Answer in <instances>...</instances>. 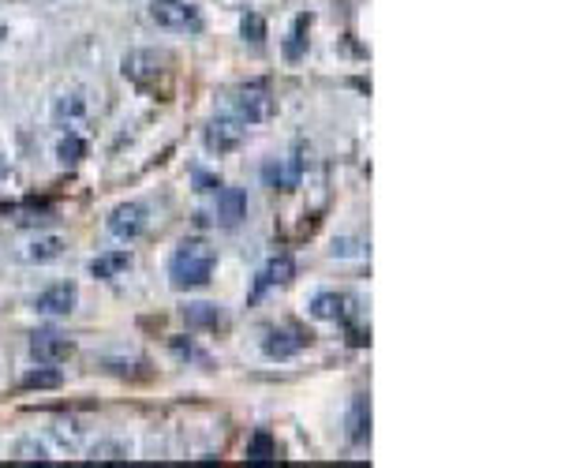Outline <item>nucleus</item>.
<instances>
[{
  "mask_svg": "<svg viewBox=\"0 0 561 468\" xmlns=\"http://www.w3.org/2000/svg\"><path fill=\"white\" fill-rule=\"evenodd\" d=\"M217 266V251L206 240H184L172 255H169V281L172 289L188 293V289H203L213 278Z\"/></svg>",
  "mask_w": 561,
  "mask_h": 468,
  "instance_id": "nucleus-1",
  "label": "nucleus"
},
{
  "mask_svg": "<svg viewBox=\"0 0 561 468\" xmlns=\"http://www.w3.org/2000/svg\"><path fill=\"white\" fill-rule=\"evenodd\" d=\"M277 113V101L266 86H240L228 94V117H236L240 124H262Z\"/></svg>",
  "mask_w": 561,
  "mask_h": 468,
  "instance_id": "nucleus-2",
  "label": "nucleus"
},
{
  "mask_svg": "<svg viewBox=\"0 0 561 468\" xmlns=\"http://www.w3.org/2000/svg\"><path fill=\"white\" fill-rule=\"evenodd\" d=\"M150 20L161 30H172V34L203 30V15H198V8L188 4V0H154V4H150Z\"/></svg>",
  "mask_w": 561,
  "mask_h": 468,
  "instance_id": "nucleus-3",
  "label": "nucleus"
},
{
  "mask_svg": "<svg viewBox=\"0 0 561 468\" xmlns=\"http://www.w3.org/2000/svg\"><path fill=\"white\" fill-rule=\"evenodd\" d=\"M147 225H150V214H147V206H142V203H120L113 214H108V222H105L108 237L124 240V244L139 240L142 232H147Z\"/></svg>",
  "mask_w": 561,
  "mask_h": 468,
  "instance_id": "nucleus-4",
  "label": "nucleus"
},
{
  "mask_svg": "<svg viewBox=\"0 0 561 468\" xmlns=\"http://www.w3.org/2000/svg\"><path fill=\"white\" fill-rule=\"evenodd\" d=\"M71 352H76V341H71L68 334H60V330L30 334V356L38 359V364L57 367V364H64V359H71Z\"/></svg>",
  "mask_w": 561,
  "mask_h": 468,
  "instance_id": "nucleus-5",
  "label": "nucleus"
},
{
  "mask_svg": "<svg viewBox=\"0 0 561 468\" xmlns=\"http://www.w3.org/2000/svg\"><path fill=\"white\" fill-rule=\"evenodd\" d=\"M165 64H169L165 52H157V49H132L128 57L120 61V71H124V79H132V83H154L157 76H165Z\"/></svg>",
  "mask_w": 561,
  "mask_h": 468,
  "instance_id": "nucleus-6",
  "label": "nucleus"
},
{
  "mask_svg": "<svg viewBox=\"0 0 561 468\" xmlns=\"http://www.w3.org/2000/svg\"><path fill=\"white\" fill-rule=\"evenodd\" d=\"M244 128H247V124H240L236 117H217V120H210V124H206V135H203L206 150H210V154H228V150H236L240 142H244Z\"/></svg>",
  "mask_w": 561,
  "mask_h": 468,
  "instance_id": "nucleus-7",
  "label": "nucleus"
},
{
  "mask_svg": "<svg viewBox=\"0 0 561 468\" xmlns=\"http://www.w3.org/2000/svg\"><path fill=\"white\" fill-rule=\"evenodd\" d=\"M79 303V289L71 281H60L52 285V289H45L38 300H34V311L38 315H49V319H60V315H71Z\"/></svg>",
  "mask_w": 561,
  "mask_h": 468,
  "instance_id": "nucleus-8",
  "label": "nucleus"
},
{
  "mask_svg": "<svg viewBox=\"0 0 561 468\" xmlns=\"http://www.w3.org/2000/svg\"><path fill=\"white\" fill-rule=\"evenodd\" d=\"M217 225L221 229H236L247 218V195L240 188H217Z\"/></svg>",
  "mask_w": 561,
  "mask_h": 468,
  "instance_id": "nucleus-9",
  "label": "nucleus"
},
{
  "mask_svg": "<svg viewBox=\"0 0 561 468\" xmlns=\"http://www.w3.org/2000/svg\"><path fill=\"white\" fill-rule=\"evenodd\" d=\"M307 334H300V330H266V337H262V352L269 356V359H293L303 345H307Z\"/></svg>",
  "mask_w": 561,
  "mask_h": 468,
  "instance_id": "nucleus-10",
  "label": "nucleus"
},
{
  "mask_svg": "<svg viewBox=\"0 0 561 468\" xmlns=\"http://www.w3.org/2000/svg\"><path fill=\"white\" fill-rule=\"evenodd\" d=\"M300 176H303V157H288V161H266L262 165V180L269 188H277V191H293L300 184Z\"/></svg>",
  "mask_w": 561,
  "mask_h": 468,
  "instance_id": "nucleus-11",
  "label": "nucleus"
},
{
  "mask_svg": "<svg viewBox=\"0 0 561 468\" xmlns=\"http://www.w3.org/2000/svg\"><path fill=\"white\" fill-rule=\"evenodd\" d=\"M349 442L352 446H367L371 439V398L367 393H356L352 405H349Z\"/></svg>",
  "mask_w": 561,
  "mask_h": 468,
  "instance_id": "nucleus-12",
  "label": "nucleus"
},
{
  "mask_svg": "<svg viewBox=\"0 0 561 468\" xmlns=\"http://www.w3.org/2000/svg\"><path fill=\"white\" fill-rule=\"evenodd\" d=\"M184 322H188V330H221L225 327V311H221V303L195 300V303L184 308Z\"/></svg>",
  "mask_w": 561,
  "mask_h": 468,
  "instance_id": "nucleus-13",
  "label": "nucleus"
},
{
  "mask_svg": "<svg viewBox=\"0 0 561 468\" xmlns=\"http://www.w3.org/2000/svg\"><path fill=\"white\" fill-rule=\"evenodd\" d=\"M293 278H296L293 255H274V259L262 266V274H259V281H255V300H259L266 289H274V285H288Z\"/></svg>",
  "mask_w": 561,
  "mask_h": 468,
  "instance_id": "nucleus-14",
  "label": "nucleus"
},
{
  "mask_svg": "<svg viewBox=\"0 0 561 468\" xmlns=\"http://www.w3.org/2000/svg\"><path fill=\"white\" fill-rule=\"evenodd\" d=\"M128 266H132V251H105V255L90 259V274H94L98 281H113Z\"/></svg>",
  "mask_w": 561,
  "mask_h": 468,
  "instance_id": "nucleus-15",
  "label": "nucleus"
},
{
  "mask_svg": "<svg viewBox=\"0 0 561 468\" xmlns=\"http://www.w3.org/2000/svg\"><path fill=\"white\" fill-rule=\"evenodd\" d=\"M311 315L322 319V322H337L349 315V296L341 293H315L311 296Z\"/></svg>",
  "mask_w": 561,
  "mask_h": 468,
  "instance_id": "nucleus-16",
  "label": "nucleus"
},
{
  "mask_svg": "<svg viewBox=\"0 0 561 468\" xmlns=\"http://www.w3.org/2000/svg\"><path fill=\"white\" fill-rule=\"evenodd\" d=\"M86 117V94L83 90H68V94H60L57 101H52V120L57 124H76Z\"/></svg>",
  "mask_w": 561,
  "mask_h": 468,
  "instance_id": "nucleus-17",
  "label": "nucleus"
},
{
  "mask_svg": "<svg viewBox=\"0 0 561 468\" xmlns=\"http://www.w3.org/2000/svg\"><path fill=\"white\" fill-rule=\"evenodd\" d=\"M27 262H52V259H60L64 255V240L60 237H38L34 244H27Z\"/></svg>",
  "mask_w": 561,
  "mask_h": 468,
  "instance_id": "nucleus-18",
  "label": "nucleus"
},
{
  "mask_svg": "<svg viewBox=\"0 0 561 468\" xmlns=\"http://www.w3.org/2000/svg\"><path fill=\"white\" fill-rule=\"evenodd\" d=\"M307 30H311V15H296V23H293V30H288V38H285V57L288 61H300L307 52Z\"/></svg>",
  "mask_w": 561,
  "mask_h": 468,
  "instance_id": "nucleus-19",
  "label": "nucleus"
},
{
  "mask_svg": "<svg viewBox=\"0 0 561 468\" xmlns=\"http://www.w3.org/2000/svg\"><path fill=\"white\" fill-rule=\"evenodd\" d=\"M83 157H86V142L76 132L60 135V142H57V161H60V165H79Z\"/></svg>",
  "mask_w": 561,
  "mask_h": 468,
  "instance_id": "nucleus-20",
  "label": "nucleus"
},
{
  "mask_svg": "<svg viewBox=\"0 0 561 468\" xmlns=\"http://www.w3.org/2000/svg\"><path fill=\"white\" fill-rule=\"evenodd\" d=\"M60 383H64V375L52 371L49 364H42L38 371H27L23 375V390H57Z\"/></svg>",
  "mask_w": 561,
  "mask_h": 468,
  "instance_id": "nucleus-21",
  "label": "nucleus"
},
{
  "mask_svg": "<svg viewBox=\"0 0 561 468\" xmlns=\"http://www.w3.org/2000/svg\"><path fill=\"white\" fill-rule=\"evenodd\" d=\"M274 457H277L274 439H269L266 431H259V435L247 442V461H251V464H266V461H274Z\"/></svg>",
  "mask_w": 561,
  "mask_h": 468,
  "instance_id": "nucleus-22",
  "label": "nucleus"
},
{
  "mask_svg": "<svg viewBox=\"0 0 561 468\" xmlns=\"http://www.w3.org/2000/svg\"><path fill=\"white\" fill-rule=\"evenodd\" d=\"M240 34H244L251 45H262V42H266V23H262V15H259V12H244V15H240Z\"/></svg>",
  "mask_w": 561,
  "mask_h": 468,
  "instance_id": "nucleus-23",
  "label": "nucleus"
},
{
  "mask_svg": "<svg viewBox=\"0 0 561 468\" xmlns=\"http://www.w3.org/2000/svg\"><path fill=\"white\" fill-rule=\"evenodd\" d=\"M23 461H49V449L42 442H20V449H15Z\"/></svg>",
  "mask_w": 561,
  "mask_h": 468,
  "instance_id": "nucleus-24",
  "label": "nucleus"
},
{
  "mask_svg": "<svg viewBox=\"0 0 561 468\" xmlns=\"http://www.w3.org/2000/svg\"><path fill=\"white\" fill-rule=\"evenodd\" d=\"M94 457H101V461H116V457H128V446H116V442H101V446H94Z\"/></svg>",
  "mask_w": 561,
  "mask_h": 468,
  "instance_id": "nucleus-25",
  "label": "nucleus"
},
{
  "mask_svg": "<svg viewBox=\"0 0 561 468\" xmlns=\"http://www.w3.org/2000/svg\"><path fill=\"white\" fill-rule=\"evenodd\" d=\"M217 188H221V180H217L213 173L195 169V191H217Z\"/></svg>",
  "mask_w": 561,
  "mask_h": 468,
  "instance_id": "nucleus-26",
  "label": "nucleus"
},
{
  "mask_svg": "<svg viewBox=\"0 0 561 468\" xmlns=\"http://www.w3.org/2000/svg\"><path fill=\"white\" fill-rule=\"evenodd\" d=\"M333 255H359V251H364V247H359L356 240H333Z\"/></svg>",
  "mask_w": 561,
  "mask_h": 468,
  "instance_id": "nucleus-27",
  "label": "nucleus"
},
{
  "mask_svg": "<svg viewBox=\"0 0 561 468\" xmlns=\"http://www.w3.org/2000/svg\"><path fill=\"white\" fill-rule=\"evenodd\" d=\"M172 349H176V356H188V359H203V364H206V356L198 352V349L191 345V341H188V345H184V341H172Z\"/></svg>",
  "mask_w": 561,
  "mask_h": 468,
  "instance_id": "nucleus-28",
  "label": "nucleus"
},
{
  "mask_svg": "<svg viewBox=\"0 0 561 468\" xmlns=\"http://www.w3.org/2000/svg\"><path fill=\"white\" fill-rule=\"evenodd\" d=\"M4 180H8V157L0 154V184H4Z\"/></svg>",
  "mask_w": 561,
  "mask_h": 468,
  "instance_id": "nucleus-29",
  "label": "nucleus"
}]
</instances>
